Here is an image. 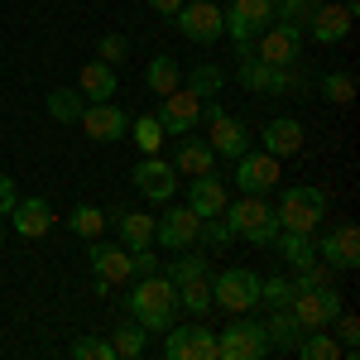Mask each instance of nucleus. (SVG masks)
<instances>
[{
	"label": "nucleus",
	"instance_id": "9d476101",
	"mask_svg": "<svg viewBox=\"0 0 360 360\" xmlns=\"http://www.w3.org/2000/svg\"><path fill=\"white\" fill-rule=\"evenodd\" d=\"M217 351H221V360H264V351H269L264 322H231L217 336Z\"/></svg>",
	"mask_w": 360,
	"mask_h": 360
},
{
	"label": "nucleus",
	"instance_id": "4be33fe9",
	"mask_svg": "<svg viewBox=\"0 0 360 360\" xmlns=\"http://www.w3.org/2000/svg\"><path fill=\"white\" fill-rule=\"evenodd\" d=\"M259 139H264V154H274V159H293V154L303 149V125H298L293 115H278V120H269V125L259 130Z\"/></svg>",
	"mask_w": 360,
	"mask_h": 360
},
{
	"label": "nucleus",
	"instance_id": "39448f33",
	"mask_svg": "<svg viewBox=\"0 0 360 360\" xmlns=\"http://www.w3.org/2000/svg\"><path fill=\"white\" fill-rule=\"evenodd\" d=\"M221 15H226V34L236 39V49L250 53L255 34H264L274 25V0H231V10H221Z\"/></svg>",
	"mask_w": 360,
	"mask_h": 360
},
{
	"label": "nucleus",
	"instance_id": "a18cd8bd",
	"mask_svg": "<svg viewBox=\"0 0 360 360\" xmlns=\"http://www.w3.org/2000/svg\"><path fill=\"white\" fill-rule=\"evenodd\" d=\"M15 202H20L15 178H10V173H0V217H10V212H15Z\"/></svg>",
	"mask_w": 360,
	"mask_h": 360
},
{
	"label": "nucleus",
	"instance_id": "79ce46f5",
	"mask_svg": "<svg viewBox=\"0 0 360 360\" xmlns=\"http://www.w3.org/2000/svg\"><path fill=\"white\" fill-rule=\"evenodd\" d=\"M231 240H236V236H231V226H226L221 217H207V221L197 226V245H217V250H226Z\"/></svg>",
	"mask_w": 360,
	"mask_h": 360
},
{
	"label": "nucleus",
	"instance_id": "f257e3e1",
	"mask_svg": "<svg viewBox=\"0 0 360 360\" xmlns=\"http://www.w3.org/2000/svg\"><path fill=\"white\" fill-rule=\"evenodd\" d=\"M130 312L139 317L144 332H168V327L178 322V283H168L159 269L144 274L135 288H130Z\"/></svg>",
	"mask_w": 360,
	"mask_h": 360
},
{
	"label": "nucleus",
	"instance_id": "58836bf2",
	"mask_svg": "<svg viewBox=\"0 0 360 360\" xmlns=\"http://www.w3.org/2000/svg\"><path fill=\"white\" fill-rule=\"evenodd\" d=\"M68 356L72 360H115V351H111V336H77L68 346Z\"/></svg>",
	"mask_w": 360,
	"mask_h": 360
},
{
	"label": "nucleus",
	"instance_id": "1a4fd4ad",
	"mask_svg": "<svg viewBox=\"0 0 360 360\" xmlns=\"http://www.w3.org/2000/svg\"><path fill=\"white\" fill-rule=\"evenodd\" d=\"M86 259L96 269V293H111V283H130L135 278V259L125 245H106L101 236L86 245Z\"/></svg>",
	"mask_w": 360,
	"mask_h": 360
},
{
	"label": "nucleus",
	"instance_id": "2f4dec72",
	"mask_svg": "<svg viewBox=\"0 0 360 360\" xmlns=\"http://www.w3.org/2000/svg\"><path fill=\"white\" fill-rule=\"evenodd\" d=\"M293 351H298L303 360H341V356H346V351H341V341H332L327 327H322V332H303Z\"/></svg>",
	"mask_w": 360,
	"mask_h": 360
},
{
	"label": "nucleus",
	"instance_id": "f8f14e48",
	"mask_svg": "<svg viewBox=\"0 0 360 360\" xmlns=\"http://www.w3.org/2000/svg\"><path fill=\"white\" fill-rule=\"evenodd\" d=\"M236 77H240L245 91H264V96H283V91H293V72H288V68H274V63H264V58H255V53H240Z\"/></svg>",
	"mask_w": 360,
	"mask_h": 360
},
{
	"label": "nucleus",
	"instance_id": "5701e85b",
	"mask_svg": "<svg viewBox=\"0 0 360 360\" xmlns=\"http://www.w3.org/2000/svg\"><path fill=\"white\" fill-rule=\"evenodd\" d=\"M173 168H178V173H188V178H197V173H212V168H217V149H212L207 139H197V135H178Z\"/></svg>",
	"mask_w": 360,
	"mask_h": 360
},
{
	"label": "nucleus",
	"instance_id": "ea45409f",
	"mask_svg": "<svg viewBox=\"0 0 360 360\" xmlns=\"http://www.w3.org/2000/svg\"><path fill=\"white\" fill-rule=\"evenodd\" d=\"M322 96L336 101V106H351V101H356V77H351V72H327V77H322Z\"/></svg>",
	"mask_w": 360,
	"mask_h": 360
},
{
	"label": "nucleus",
	"instance_id": "aec40b11",
	"mask_svg": "<svg viewBox=\"0 0 360 360\" xmlns=\"http://www.w3.org/2000/svg\"><path fill=\"white\" fill-rule=\"evenodd\" d=\"M10 221H15V231H20L25 240H44V236L53 231L58 212L44 202V197H20V202H15V212H10Z\"/></svg>",
	"mask_w": 360,
	"mask_h": 360
},
{
	"label": "nucleus",
	"instance_id": "bb28decb",
	"mask_svg": "<svg viewBox=\"0 0 360 360\" xmlns=\"http://www.w3.org/2000/svg\"><path fill=\"white\" fill-rule=\"evenodd\" d=\"M115 231H120V245L125 250L154 245V217H144V212H120L115 217Z\"/></svg>",
	"mask_w": 360,
	"mask_h": 360
},
{
	"label": "nucleus",
	"instance_id": "4c0bfd02",
	"mask_svg": "<svg viewBox=\"0 0 360 360\" xmlns=\"http://www.w3.org/2000/svg\"><path fill=\"white\" fill-rule=\"evenodd\" d=\"M312 10L317 5H307V0H274V25H288V29H298V34H307Z\"/></svg>",
	"mask_w": 360,
	"mask_h": 360
},
{
	"label": "nucleus",
	"instance_id": "e433bc0d",
	"mask_svg": "<svg viewBox=\"0 0 360 360\" xmlns=\"http://www.w3.org/2000/svg\"><path fill=\"white\" fill-rule=\"evenodd\" d=\"M178 303L188 307L193 317H207V312H212V278H193V283H183V288H178Z\"/></svg>",
	"mask_w": 360,
	"mask_h": 360
},
{
	"label": "nucleus",
	"instance_id": "423d86ee",
	"mask_svg": "<svg viewBox=\"0 0 360 360\" xmlns=\"http://www.w3.org/2000/svg\"><path fill=\"white\" fill-rule=\"evenodd\" d=\"M255 303H259V274L255 269H221V274L212 278V307L240 317Z\"/></svg>",
	"mask_w": 360,
	"mask_h": 360
},
{
	"label": "nucleus",
	"instance_id": "a878e982",
	"mask_svg": "<svg viewBox=\"0 0 360 360\" xmlns=\"http://www.w3.org/2000/svg\"><path fill=\"white\" fill-rule=\"evenodd\" d=\"M168 283H193V278H212V264H207V255H197V250H173V264L164 269Z\"/></svg>",
	"mask_w": 360,
	"mask_h": 360
},
{
	"label": "nucleus",
	"instance_id": "ddd939ff",
	"mask_svg": "<svg viewBox=\"0 0 360 360\" xmlns=\"http://www.w3.org/2000/svg\"><path fill=\"white\" fill-rule=\"evenodd\" d=\"M130 183L149 202H173V193H178V168L168 164V159H159V154H144V164L130 168Z\"/></svg>",
	"mask_w": 360,
	"mask_h": 360
},
{
	"label": "nucleus",
	"instance_id": "dca6fc26",
	"mask_svg": "<svg viewBox=\"0 0 360 360\" xmlns=\"http://www.w3.org/2000/svg\"><path fill=\"white\" fill-rule=\"evenodd\" d=\"M197 226H202V217H197L188 202L183 207H168L164 217L154 221V245H168V250L197 245Z\"/></svg>",
	"mask_w": 360,
	"mask_h": 360
},
{
	"label": "nucleus",
	"instance_id": "f03ea898",
	"mask_svg": "<svg viewBox=\"0 0 360 360\" xmlns=\"http://www.w3.org/2000/svg\"><path fill=\"white\" fill-rule=\"evenodd\" d=\"M221 221L231 226V236H245L250 245H274L278 236L274 202H264V193H245L240 202H226Z\"/></svg>",
	"mask_w": 360,
	"mask_h": 360
},
{
	"label": "nucleus",
	"instance_id": "72a5a7b5",
	"mask_svg": "<svg viewBox=\"0 0 360 360\" xmlns=\"http://www.w3.org/2000/svg\"><path fill=\"white\" fill-rule=\"evenodd\" d=\"M125 135L139 144V154H159V149H164V139H168L164 125H159V115H135Z\"/></svg>",
	"mask_w": 360,
	"mask_h": 360
},
{
	"label": "nucleus",
	"instance_id": "7ed1b4c3",
	"mask_svg": "<svg viewBox=\"0 0 360 360\" xmlns=\"http://www.w3.org/2000/svg\"><path fill=\"white\" fill-rule=\"evenodd\" d=\"M274 217H278V231H317L327 221V193L312 188V183H298V188H288L278 197Z\"/></svg>",
	"mask_w": 360,
	"mask_h": 360
},
{
	"label": "nucleus",
	"instance_id": "de8ad7c7",
	"mask_svg": "<svg viewBox=\"0 0 360 360\" xmlns=\"http://www.w3.org/2000/svg\"><path fill=\"white\" fill-rule=\"evenodd\" d=\"M149 5H154V10H159V15H168V20H173V15H178V5H183V0H149Z\"/></svg>",
	"mask_w": 360,
	"mask_h": 360
},
{
	"label": "nucleus",
	"instance_id": "8fccbe9b",
	"mask_svg": "<svg viewBox=\"0 0 360 360\" xmlns=\"http://www.w3.org/2000/svg\"><path fill=\"white\" fill-rule=\"evenodd\" d=\"M307 5H322V0H307Z\"/></svg>",
	"mask_w": 360,
	"mask_h": 360
},
{
	"label": "nucleus",
	"instance_id": "c85d7f7f",
	"mask_svg": "<svg viewBox=\"0 0 360 360\" xmlns=\"http://www.w3.org/2000/svg\"><path fill=\"white\" fill-rule=\"evenodd\" d=\"M264 336H269V346H278V351H293L298 336H303V327H298V317H293L288 307H274L269 322H264Z\"/></svg>",
	"mask_w": 360,
	"mask_h": 360
},
{
	"label": "nucleus",
	"instance_id": "4468645a",
	"mask_svg": "<svg viewBox=\"0 0 360 360\" xmlns=\"http://www.w3.org/2000/svg\"><path fill=\"white\" fill-rule=\"evenodd\" d=\"M317 259L332 264V269H356L360 264V231H356V221L332 226V231L317 240Z\"/></svg>",
	"mask_w": 360,
	"mask_h": 360
},
{
	"label": "nucleus",
	"instance_id": "7c9ffc66",
	"mask_svg": "<svg viewBox=\"0 0 360 360\" xmlns=\"http://www.w3.org/2000/svg\"><path fill=\"white\" fill-rule=\"evenodd\" d=\"M82 111H86V96H82V91H72V86H58V91H49V115H53L58 125L82 120Z\"/></svg>",
	"mask_w": 360,
	"mask_h": 360
},
{
	"label": "nucleus",
	"instance_id": "6ab92c4d",
	"mask_svg": "<svg viewBox=\"0 0 360 360\" xmlns=\"http://www.w3.org/2000/svg\"><path fill=\"white\" fill-rule=\"evenodd\" d=\"M351 25H356V15H351L346 5H332V0H322V5L312 10V20H307V34H312L322 49H332V44H341V39L351 34Z\"/></svg>",
	"mask_w": 360,
	"mask_h": 360
},
{
	"label": "nucleus",
	"instance_id": "412c9836",
	"mask_svg": "<svg viewBox=\"0 0 360 360\" xmlns=\"http://www.w3.org/2000/svg\"><path fill=\"white\" fill-rule=\"evenodd\" d=\"M226 202H231V193H226V183L217 178V173H197V178H193V188H188V207H193L202 221H207V217H221Z\"/></svg>",
	"mask_w": 360,
	"mask_h": 360
},
{
	"label": "nucleus",
	"instance_id": "473e14b6",
	"mask_svg": "<svg viewBox=\"0 0 360 360\" xmlns=\"http://www.w3.org/2000/svg\"><path fill=\"white\" fill-rule=\"evenodd\" d=\"M144 82H149V91H159V96L178 91V86H183V77H178V63H173L168 53L149 58V68H144Z\"/></svg>",
	"mask_w": 360,
	"mask_h": 360
},
{
	"label": "nucleus",
	"instance_id": "393cba45",
	"mask_svg": "<svg viewBox=\"0 0 360 360\" xmlns=\"http://www.w3.org/2000/svg\"><path fill=\"white\" fill-rule=\"evenodd\" d=\"M274 250L293 264V269H303L317 259V240H312V231H278L274 236Z\"/></svg>",
	"mask_w": 360,
	"mask_h": 360
},
{
	"label": "nucleus",
	"instance_id": "f3484780",
	"mask_svg": "<svg viewBox=\"0 0 360 360\" xmlns=\"http://www.w3.org/2000/svg\"><path fill=\"white\" fill-rule=\"evenodd\" d=\"M259 39V49H250L255 58H264V63H274V68H293L298 63V49H303V34L288 25H269L264 34H255Z\"/></svg>",
	"mask_w": 360,
	"mask_h": 360
},
{
	"label": "nucleus",
	"instance_id": "c03bdc74",
	"mask_svg": "<svg viewBox=\"0 0 360 360\" xmlns=\"http://www.w3.org/2000/svg\"><path fill=\"white\" fill-rule=\"evenodd\" d=\"M125 49H130V44H125V34H101V49H96V53H101V63H120V58H125Z\"/></svg>",
	"mask_w": 360,
	"mask_h": 360
},
{
	"label": "nucleus",
	"instance_id": "a211bd4d",
	"mask_svg": "<svg viewBox=\"0 0 360 360\" xmlns=\"http://www.w3.org/2000/svg\"><path fill=\"white\" fill-rule=\"evenodd\" d=\"M278 183V159L274 154H264V149H259V154H240V159H236V188H240V193H269V188H274Z\"/></svg>",
	"mask_w": 360,
	"mask_h": 360
},
{
	"label": "nucleus",
	"instance_id": "cd10ccee",
	"mask_svg": "<svg viewBox=\"0 0 360 360\" xmlns=\"http://www.w3.org/2000/svg\"><path fill=\"white\" fill-rule=\"evenodd\" d=\"M106 226H111V217H106L101 207H91V202H77V207L68 212V231H72V236H82V240L106 236Z\"/></svg>",
	"mask_w": 360,
	"mask_h": 360
},
{
	"label": "nucleus",
	"instance_id": "a19ab883",
	"mask_svg": "<svg viewBox=\"0 0 360 360\" xmlns=\"http://www.w3.org/2000/svg\"><path fill=\"white\" fill-rule=\"evenodd\" d=\"M259 303H269V307H288V303H293V278H283V274L259 278Z\"/></svg>",
	"mask_w": 360,
	"mask_h": 360
},
{
	"label": "nucleus",
	"instance_id": "9b49d317",
	"mask_svg": "<svg viewBox=\"0 0 360 360\" xmlns=\"http://www.w3.org/2000/svg\"><path fill=\"white\" fill-rule=\"evenodd\" d=\"M159 125H164V135H188L197 120H202V96L197 91H188V86H178V91H168V96H159Z\"/></svg>",
	"mask_w": 360,
	"mask_h": 360
},
{
	"label": "nucleus",
	"instance_id": "20e7f679",
	"mask_svg": "<svg viewBox=\"0 0 360 360\" xmlns=\"http://www.w3.org/2000/svg\"><path fill=\"white\" fill-rule=\"evenodd\" d=\"M202 120H207V144H212L221 159H240V154L250 149V130L226 111L217 96H212V101H202Z\"/></svg>",
	"mask_w": 360,
	"mask_h": 360
},
{
	"label": "nucleus",
	"instance_id": "2eb2a0df",
	"mask_svg": "<svg viewBox=\"0 0 360 360\" xmlns=\"http://www.w3.org/2000/svg\"><path fill=\"white\" fill-rule=\"evenodd\" d=\"M77 125H82L96 144H115V139H125V130H130V115L120 111L115 101H86V111H82Z\"/></svg>",
	"mask_w": 360,
	"mask_h": 360
},
{
	"label": "nucleus",
	"instance_id": "c9c22d12",
	"mask_svg": "<svg viewBox=\"0 0 360 360\" xmlns=\"http://www.w3.org/2000/svg\"><path fill=\"white\" fill-rule=\"evenodd\" d=\"M188 360H221L217 332H212L207 322H188Z\"/></svg>",
	"mask_w": 360,
	"mask_h": 360
},
{
	"label": "nucleus",
	"instance_id": "f704fd0d",
	"mask_svg": "<svg viewBox=\"0 0 360 360\" xmlns=\"http://www.w3.org/2000/svg\"><path fill=\"white\" fill-rule=\"evenodd\" d=\"M188 91H197V96H202V101H212V96H217V91H221L226 86V72L221 68H217V63H197L193 72H188Z\"/></svg>",
	"mask_w": 360,
	"mask_h": 360
},
{
	"label": "nucleus",
	"instance_id": "b1692460",
	"mask_svg": "<svg viewBox=\"0 0 360 360\" xmlns=\"http://www.w3.org/2000/svg\"><path fill=\"white\" fill-rule=\"evenodd\" d=\"M77 91H82L86 101H111L115 96V68L101 63V58H91L82 72H77Z\"/></svg>",
	"mask_w": 360,
	"mask_h": 360
},
{
	"label": "nucleus",
	"instance_id": "09e8293b",
	"mask_svg": "<svg viewBox=\"0 0 360 360\" xmlns=\"http://www.w3.org/2000/svg\"><path fill=\"white\" fill-rule=\"evenodd\" d=\"M0 250H5V217H0Z\"/></svg>",
	"mask_w": 360,
	"mask_h": 360
},
{
	"label": "nucleus",
	"instance_id": "37998d69",
	"mask_svg": "<svg viewBox=\"0 0 360 360\" xmlns=\"http://www.w3.org/2000/svg\"><path fill=\"white\" fill-rule=\"evenodd\" d=\"M332 322H336V332H341V351H346V356H356V341H360V317H351V312H336Z\"/></svg>",
	"mask_w": 360,
	"mask_h": 360
},
{
	"label": "nucleus",
	"instance_id": "0eeeda50",
	"mask_svg": "<svg viewBox=\"0 0 360 360\" xmlns=\"http://www.w3.org/2000/svg\"><path fill=\"white\" fill-rule=\"evenodd\" d=\"M288 312L298 317L303 332H322V327H332V317L341 312V293H336L332 283H322V288H298L293 303H288Z\"/></svg>",
	"mask_w": 360,
	"mask_h": 360
},
{
	"label": "nucleus",
	"instance_id": "c756f323",
	"mask_svg": "<svg viewBox=\"0 0 360 360\" xmlns=\"http://www.w3.org/2000/svg\"><path fill=\"white\" fill-rule=\"evenodd\" d=\"M144 346H149V332H144L139 322H120V327L111 332L115 360H139V356H144Z\"/></svg>",
	"mask_w": 360,
	"mask_h": 360
},
{
	"label": "nucleus",
	"instance_id": "49530a36",
	"mask_svg": "<svg viewBox=\"0 0 360 360\" xmlns=\"http://www.w3.org/2000/svg\"><path fill=\"white\" fill-rule=\"evenodd\" d=\"M130 259H135V274L144 278V274H154V269H159V255H154V250L144 245V250H130Z\"/></svg>",
	"mask_w": 360,
	"mask_h": 360
},
{
	"label": "nucleus",
	"instance_id": "6e6552de",
	"mask_svg": "<svg viewBox=\"0 0 360 360\" xmlns=\"http://www.w3.org/2000/svg\"><path fill=\"white\" fill-rule=\"evenodd\" d=\"M173 25L183 29V39H193V44H217L226 34V15L217 10V0H183Z\"/></svg>",
	"mask_w": 360,
	"mask_h": 360
}]
</instances>
